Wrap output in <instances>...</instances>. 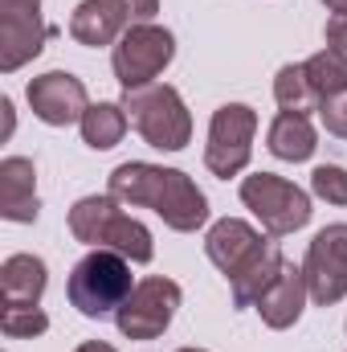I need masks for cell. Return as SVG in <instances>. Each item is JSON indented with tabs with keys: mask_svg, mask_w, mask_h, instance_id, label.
I'll return each mask as SVG.
<instances>
[{
	"mask_svg": "<svg viewBox=\"0 0 347 352\" xmlns=\"http://www.w3.org/2000/svg\"><path fill=\"white\" fill-rule=\"evenodd\" d=\"M282 263H286V258H282L278 242H270V246H265V250H261L258 258L246 266L237 278H229V287H233V303H237V307H254V303L261 299V291L278 278Z\"/></svg>",
	"mask_w": 347,
	"mask_h": 352,
	"instance_id": "obj_18",
	"label": "cell"
},
{
	"mask_svg": "<svg viewBox=\"0 0 347 352\" xmlns=\"http://www.w3.org/2000/svg\"><path fill=\"white\" fill-rule=\"evenodd\" d=\"M319 119H323L327 135L347 140V90H344V94H331V98H323V107H319Z\"/></svg>",
	"mask_w": 347,
	"mask_h": 352,
	"instance_id": "obj_24",
	"label": "cell"
},
{
	"mask_svg": "<svg viewBox=\"0 0 347 352\" xmlns=\"http://www.w3.org/2000/svg\"><path fill=\"white\" fill-rule=\"evenodd\" d=\"M74 352H115L110 344H102V340H90V344H78Z\"/></svg>",
	"mask_w": 347,
	"mask_h": 352,
	"instance_id": "obj_26",
	"label": "cell"
},
{
	"mask_svg": "<svg viewBox=\"0 0 347 352\" xmlns=\"http://www.w3.org/2000/svg\"><path fill=\"white\" fill-rule=\"evenodd\" d=\"M307 299H311V291H307V274H302V266L282 263L278 278L261 291V299L254 303V307H258V316H261V324H265V328L286 332V328H294V324H298V316H302Z\"/></svg>",
	"mask_w": 347,
	"mask_h": 352,
	"instance_id": "obj_14",
	"label": "cell"
},
{
	"mask_svg": "<svg viewBox=\"0 0 347 352\" xmlns=\"http://www.w3.org/2000/svg\"><path fill=\"white\" fill-rule=\"evenodd\" d=\"M307 291H311V303L319 307H331L347 295V221H335L327 230L315 234V242L307 246Z\"/></svg>",
	"mask_w": 347,
	"mask_h": 352,
	"instance_id": "obj_10",
	"label": "cell"
},
{
	"mask_svg": "<svg viewBox=\"0 0 347 352\" xmlns=\"http://www.w3.org/2000/svg\"><path fill=\"white\" fill-rule=\"evenodd\" d=\"M323 33H327V45H331V50H344L347 54V12L344 16H331Z\"/></svg>",
	"mask_w": 347,
	"mask_h": 352,
	"instance_id": "obj_25",
	"label": "cell"
},
{
	"mask_svg": "<svg viewBox=\"0 0 347 352\" xmlns=\"http://www.w3.org/2000/svg\"><path fill=\"white\" fill-rule=\"evenodd\" d=\"M254 131H258V111L246 102H225L213 111L208 123V144H204V164L208 173L229 180L237 176L254 156Z\"/></svg>",
	"mask_w": 347,
	"mask_h": 352,
	"instance_id": "obj_7",
	"label": "cell"
},
{
	"mask_svg": "<svg viewBox=\"0 0 347 352\" xmlns=\"http://www.w3.org/2000/svg\"><path fill=\"white\" fill-rule=\"evenodd\" d=\"M176 307H180V283L164 278V274H152V278L135 283V291L119 307L115 324L127 340H160L172 324Z\"/></svg>",
	"mask_w": 347,
	"mask_h": 352,
	"instance_id": "obj_9",
	"label": "cell"
},
{
	"mask_svg": "<svg viewBox=\"0 0 347 352\" xmlns=\"http://www.w3.org/2000/svg\"><path fill=\"white\" fill-rule=\"evenodd\" d=\"M160 0H82L70 16V37L78 45H110L135 25H152Z\"/></svg>",
	"mask_w": 347,
	"mask_h": 352,
	"instance_id": "obj_8",
	"label": "cell"
},
{
	"mask_svg": "<svg viewBox=\"0 0 347 352\" xmlns=\"http://www.w3.org/2000/svg\"><path fill=\"white\" fill-rule=\"evenodd\" d=\"M53 29L41 21V0H0V70L12 74L33 62Z\"/></svg>",
	"mask_w": 347,
	"mask_h": 352,
	"instance_id": "obj_11",
	"label": "cell"
},
{
	"mask_svg": "<svg viewBox=\"0 0 347 352\" xmlns=\"http://www.w3.org/2000/svg\"><path fill=\"white\" fill-rule=\"evenodd\" d=\"M241 201H246V209H254V217L265 226L270 238H286V234L302 230L315 213L311 197L298 184H290V180H282L274 173L246 176L241 180Z\"/></svg>",
	"mask_w": 347,
	"mask_h": 352,
	"instance_id": "obj_5",
	"label": "cell"
},
{
	"mask_svg": "<svg viewBox=\"0 0 347 352\" xmlns=\"http://www.w3.org/2000/svg\"><path fill=\"white\" fill-rule=\"evenodd\" d=\"M0 111H4V135H12V102L4 98V102H0Z\"/></svg>",
	"mask_w": 347,
	"mask_h": 352,
	"instance_id": "obj_27",
	"label": "cell"
},
{
	"mask_svg": "<svg viewBox=\"0 0 347 352\" xmlns=\"http://www.w3.org/2000/svg\"><path fill=\"white\" fill-rule=\"evenodd\" d=\"M323 4H327L335 16H344V12H347V0H323Z\"/></svg>",
	"mask_w": 347,
	"mask_h": 352,
	"instance_id": "obj_28",
	"label": "cell"
},
{
	"mask_svg": "<svg viewBox=\"0 0 347 352\" xmlns=\"http://www.w3.org/2000/svg\"><path fill=\"white\" fill-rule=\"evenodd\" d=\"M265 148H270L278 160H290V164H298V160H311V156H315V148H319V135H315V127H311V119H307V115L282 111V115H274V123H270Z\"/></svg>",
	"mask_w": 347,
	"mask_h": 352,
	"instance_id": "obj_17",
	"label": "cell"
},
{
	"mask_svg": "<svg viewBox=\"0 0 347 352\" xmlns=\"http://www.w3.org/2000/svg\"><path fill=\"white\" fill-rule=\"evenodd\" d=\"M110 197L119 205H139L152 209L156 217H164V226L176 234H196L208 221V197L196 188V180L180 168H160V164H143V160H127L119 164L106 180Z\"/></svg>",
	"mask_w": 347,
	"mask_h": 352,
	"instance_id": "obj_1",
	"label": "cell"
},
{
	"mask_svg": "<svg viewBox=\"0 0 347 352\" xmlns=\"http://www.w3.org/2000/svg\"><path fill=\"white\" fill-rule=\"evenodd\" d=\"M274 98H278L282 111H294V115L319 111V94H315V87H311V78H307L302 66H282V70H278V78H274Z\"/></svg>",
	"mask_w": 347,
	"mask_h": 352,
	"instance_id": "obj_21",
	"label": "cell"
},
{
	"mask_svg": "<svg viewBox=\"0 0 347 352\" xmlns=\"http://www.w3.org/2000/svg\"><path fill=\"white\" fill-rule=\"evenodd\" d=\"M49 270L37 254H12L0 266V307H37L45 295Z\"/></svg>",
	"mask_w": 347,
	"mask_h": 352,
	"instance_id": "obj_16",
	"label": "cell"
},
{
	"mask_svg": "<svg viewBox=\"0 0 347 352\" xmlns=\"http://www.w3.org/2000/svg\"><path fill=\"white\" fill-rule=\"evenodd\" d=\"M311 192L323 197L327 205H347V168H339V164H319L311 173Z\"/></svg>",
	"mask_w": 347,
	"mask_h": 352,
	"instance_id": "obj_23",
	"label": "cell"
},
{
	"mask_svg": "<svg viewBox=\"0 0 347 352\" xmlns=\"http://www.w3.org/2000/svg\"><path fill=\"white\" fill-rule=\"evenodd\" d=\"M123 111L131 119V127L160 152H180L192 140V115L180 98V90L168 82H152V87L127 90L123 94Z\"/></svg>",
	"mask_w": 347,
	"mask_h": 352,
	"instance_id": "obj_4",
	"label": "cell"
},
{
	"mask_svg": "<svg viewBox=\"0 0 347 352\" xmlns=\"http://www.w3.org/2000/svg\"><path fill=\"white\" fill-rule=\"evenodd\" d=\"M70 234L94 246V250H115L131 263H152L156 254V242H152V230L135 217H127L119 209V201L106 192V197H82L74 209H70Z\"/></svg>",
	"mask_w": 347,
	"mask_h": 352,
	"instance_id": "obj_2",
	"label": "cell"
},
{
	"mask_svg": "<svg viewBox=\"0 0 347 352\" xmlns=\"http://www.w3.org/2000/svg\"><path fill=\"white\" fill-rule=\"evenodd\" d=\"M127 111H123V102H90V111L82 115V140H86V148L94 152H106V148H115L123 135H127Z\"/></svg>",
	"mask_w": 347,
	"mask_h": 352,
	"instance_id": "obj_19",
	"label": "cell"
},
{
	"mask_svg": "<svg viewBox=\"0 0 347 352\" xmlns=\"http://www.w3.org/2000/svg\"><path fill=\"white\" fill-rule=\"evenodd\" d=\"M70 303L86 316V320H106L119 316V307L131 299L135 283H131V258L115 254V250H94L70 274Z\"/></svg>",
	"mask_w": 347,
	"mask_h": 352,
	"instance_id": "obj_3",
	"label": "cell"
},
{
	"mask_svg": "<svg viewBox=\"0 0 347 352\" xmlns=\"http://www.w3.org/2000/svg\"><path fill=\"white\" fill-rule=\"evenodd\" d=\"M49 328V316L41 307H0V332L8 340H33Z\"/></svg>",
	"mask_w": 347,
	"mask_h": 352,
	"instance_id": "obj_22",
	"label": "cell"
},
{
	"mask_svg": "<svg viewBox=\"0 0 347 352\" xmlns=\"http://www.w3.org/2000/svg\"><path fill=\"white\" fill-rule=\"evenodd\" d=\"M25 94H29L33 115H37L41 123H49V127L82 123V115L90 111L82 78H74V74H66V70H49V74L33 78Z\"/></svg>",
	"mask_w": 347,
	"mask_h": 352,
	"instance_id": "obj_12",
	"label": "cell"
},
{
	"mask_svg": "<svg viewBox=\"0 0 347 352\" xmlns=\"http://www.w3.org/2000/svg\"><path fill=\"white\" fill-rule=\"evenodd\" d=\"M172 58H176V37L164 25H135L115 41L110 66H115V78L123 82V90H139L152 87V78H160Z\"/></svg>",
	"mask_w": 347,
	"mask_h": 352,
	"instance_id": "obj_6",
	"label": "cell"
},
{
	"mask_svg": "<svg viewBox=\"0 0 347 352\" xmlns=\"http://www.w3.org/2000/svg\"><path fill=\"white\" fill-rule=\"evenodd\" d=\"M265 246H270V242L261 238L250 221H241V217H221V221L204 234V254L213 258V266H217L225 278H237Z\"/></svg>",
	"mask_w": 347,
	"mask_h": 352,
	"instance_id": "obj_13",
	"label": "cell"
},
{
	"mask_svg": "<svg viewBox=\"0 0 347 352\" xmlns=\"http://www.w3.org/2000/svg\"><path fill=\"white\" fill-rule=\"evenodd\" d=\"M176 352H204V349H176Z\"/></svg>",
	"mask_w": 347,
	"mask_h": 352,
	"instance_id": "obj_29",
	"label": "cell"
},
{
	"mask_svg": "<svg viewBox=\"0 0 347 352\" xmlns=\"http://www.w3.org/2000/svg\"><path fill=\"white\" fill-rule=\"evenodd\" d=\"M302 70H307L315 94H319V107H323V98L347 90V54L344 50H331V45H327V50H319L315 58H307Z\"/></svg>",
	"mask_w": 347,
	"mask_h": 352,
	"instance_id": "obj_20",
	"label": "cell"
},
{
	"mask_svg": "<svg viewBox=\"0 0 347 352\" xmlns=\"http://www.w3.org/2000/svg\"><path fill=\"white\" fill-rule=\"evenodd\" d=\"M37 168L25 156L0 160V217L4 221H37Z\"/></svg>",
	"mask_w": 347,
	"mask_h": 352,
	"instance_id": "obj_15",
	"label": "cell"
}]
</instances>
